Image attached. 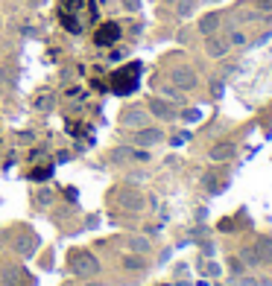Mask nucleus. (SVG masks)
Masks as SVG:
<instances>
[{
	"mask_svg": "<svg viewBox=\"0 0 272 286\" xmlns=\"http://www.w3.org/2000/svg\"><path fill=\"white\" fill-rule=\"evenodd\" d=\"M138 79H141V64H126V67H120V70L114 73V79H111L114 94H120V96L132 94V91L138 88Z\"/></svg>",
	"mask_w": 272,
	"mask_h": 286,
	"instance_id": "3",
	"label": "nucleus"
},
{
	"mask_svg": "<svg viewBox=\"0 0 272 286\" xmlns=\"http://www.w3.org/2000/svg\"><path fill=\"white\" fill-rule=\"evenodd\" d=\"M164 140V134H161V129H149V126H141V129L132 134V143L135 146H143V149H149V146H155V143Z\"/></svg>",
	"mask_w": 272,
	"mask_h": 286,
	"instance_id": "8",
	"label": "nucleus"
},
{
	"mask_svg": "<svg viewBox=\"0 0 272 286\" xmlns=\"http://www.w3.org/2000/svg\"><path fill=\"white\" fill-rule=\"evenodd\" d=\"M123 266H126V269H143L141 254H126V257H123Z\"/></svg>",
	"mask_w": 272,
	"mask_h": 286,
	"instance_id": "20",
	"label": "nucleus"
},
{
	"mask_svg": "<svg viewBox=\"0 0 272 286\" xmlns=\"http://www.w3.org/2000/svg\"><path fill=\"white\" fill-rule=\"evenodd\" d=\"M185 120H199V111L193 108V111H185Z\"/></svg>",
	"mask_w": 272,
	"mask_h": 286,
	"instance_id": "24",
	"label": "nucleus"
},
{
	"mask_svg": "<svg viewBox=\"0 0 272 286\" xmlns=\"http://www.w3.org/2000/svg\"><path fill=\"white\" fill-rule=\"evenodd\" d=\"M123 6H126L129 12H138V9H141V0H123Z\"/></svg>",
	"mask_w": 272,
	"mask_h": 286,
	"instance_id": "22",
	"label": "nucleus"
},
{
	"mask_svg": "<svg viewBox=\"0 0 272 286\" xmlns=\"http://www.w3.org/2000/svg\"><path fill=\"white\" fill-rule=\"evenodd\" d=\"M50 105H53V96H38L36 108H50Z\"/></svg>",
	"mask_w": 272,
	"mask_h": 286,
	"instance_id": "23",
	"label": "nucleus"
},
{
	"mask_svg": "<svg viewBox=\"0 0 272 286\" xmlns=\"http://www.w3.org/2000/svg\"><path fill=\"white\" fill-rule=\"evenodd\" d=\"M120 38V26L114 24V21H108V24H103L100 29L94 32V41L100 44V47H111V44H117Z\"/></svg>",
	"mask_w": 272,
	"mask_h": 286,
	"instance_id": "9",
	"label": "nucleus"
},
{
	"mask_svg": "<svg viewBox=\"0 0 272 286\" xmlns=\"http://www.w3.org/2000/svg\"><path fill=\"white\" fill-rule=\"evenodd\" d=\"M88 286H108V283H88Z\"/></svg>",
	"mask_w": 272,
	"mask_h": 286,
	"instance_id": "26",
	"label": "nucleus"
},
{
	"mask_svg": "<svg viewBox=\"0 0 272 286\" xmlns=\"http://www.w3.org/2000/svg\"><path fill=\"white\" fill-rule=\"evenodd\" d=\"M111 158L114 161H120V164H129V161H138V164H146L149 161V152L143 149V146H114V152H111Z\"/></svg>",
	"mask_w": 272,
	"mask_h": 286,
	"instance_id": "7",
	"label": "nucleus"
},
{
	"mask_svg": "<svg viewBox=\"0 0 272 286\" xmlns=\"http://www.w3.org/2000/svg\"><path fill=\"white\" fill-rule=\"evenodd\" d=\"M240 260L246 263V266H252V269L272 263V239L269 237H260L252 248H243V251H240Z\"/></svg>",
	"mask_w": 272,
	"mask_h": 286,
	"instance_id": "2",
	"label": "nucleus"
},
{
	"mask_svg": "<svg viewBox=\"0 0 272 286\" xmlns=\"http://www.w3.org/2000/svg\"><path fill=\"white\" fill-rule=\"evenodd\" d=\"M126 248H129L132 254H143V251H149V239H143V237H129V239H126Z\"/></svg>",
	"mask_w": 272,
	"mask_h": 286,
	"instance_id": "17",
	"label": "nucleus"
},
{
	"mask_svg": "<svg viewBox=\"0 0 272 286\" xmlns=\"http://www.w3.org/2000/svg\"><path fill=\"white\" fill-rule=\"evenodd\" d=\"M269 266H272V263H269Z\"/></svg>",
	"mask_w": 272,
	"mask_h": 286,
	"instance_id": "27",
	"label": "nucleus"
},
{
	"mask_svg": "<svg viewBox=\"0 0 272 286\" xmlns=\"http://www.w3.org/2000/svg\"><path fill=\"white\" fill-rule=\"evenodd\" d=\"M237 155V146L234 143H214L211 152H208V158L211 161H217V164H223V161H228V158Z\"/></svg>",
	"mask_w": 272,
	"mask_h": 286,
	"instance_id": "14",
	"label": "nucleus"
},
{
	"mask_svg": "<svg viewBox=\"0 0 272 286\" xmlns=\"http://www.w3.org/2000/svg\"><path fill=\"white\" fill-rule=\"evenodd\" d=\"M36 248H38V237L29 231V228H24V234H21L18 242H15V251L24 254V257H29V254H36Z\"/></svg>",
	"mask_w": 272,
	"mask_h": 286,
	"instance_id": "12",
	"label": "nucleus"
},
{
	"mask_svg": "<svg viewBox=\"0 0 272 286\" xmlns=\"http://www.w3.org/2000/svg\"><path fill=\"white\" fill-rule=\"evenodd\" d=\"M164 3H167V6H176V0H164Z\"/></svg>",
	"mask_w": 272,
	"mask_h": 286,
	"instance_id": "25",
	"label": "nucleus"
},
{
	"mask_svg": "<svg viewBox=\"0 0 272 286\" xmlns=\"http://www.w3.org/2000/svg\"><path fill=\"white\" fill-rule=\"evenodd\" d=\"M21 269H15V266H3V286H18V280H21Z\"/></svg>",
	"mask_w": 272,
	"mask_h": 286,
	"instance_id": "16",
	"label": "nucleus"
},
{
	"mask_svg": "<svg viewBox=\"0 0 272 286\" xmlns=\"http://www.w3.org/2000/svg\"><path fill=\"white\" fill-rule=\"evenodd\" d=\"M111 199L114 204H120L123 210H129V213H141L143 210V196L138 190H132V187H120V190L111 193Z\"/></svg>",
	"mask_w": 272,
	"mask_h": 286,
	"instance_id": "4",
	"label": "nucleus"
},
{
	"mask_svg": "<svg viewBox=\"0 0 272 286\" xmlns=\"http://www.w3.org/2000/svg\"><path fill=\"white\" fill-rule=\"evenodd\" d=\"M68 269H71L76 277H97L100 274V260H97L91 251L76 248L68 254Z\"/></svg>",
	"mask_w": 272,
	"mask_h": 286,
	"instance_id": "1",
	"label": "nucleus"
},
{
	"mask_svg": "<svg viewBox=\"0 0 272 286\" xmlns=\"http://www.w3.org/2000/svg\"><path fill=\"white\" fill-rule=\"evenodd\" d=\"M85 6H91V3H88V0H65V3H62V9H71V18H62V24L68 26L71 32H82L85 29V24L79 21V18H82L79 9H85Z\"/></svg>",
	"mask_w": 272,
	"mask_h": 286,
	"instance_id": "6",
	"label": "nucleus"
},
{
	"mask_svg": "<svg viewBox=\"0 0 272 286\" xmlns=\"http://www.w3.org/2000/svg\"><path fill=\"white\" fill-rule=\"evenodd\" d=\"M170 82H173V88H178V91H193L199 79H196V70H193V67L176 64V67L170 70Z\"/></svg>",
	"mask_w": 272,
	"mask_h": 286,
	"instance_id": "5",
	"label": "nucleus"
},
{
	"mask_svg": "<svg viewBox=\"0 0 272 286\" xmlns=\"http://www.w3.org/2000/svg\"><path fill=\"white\" fill-rule=\"evenodd\" d=\"M146 111H149V114H155L158 120H167V123L178 117V114H176V108L170 105V102H164V99H158V96H153V99H149Z\"/></svg>",
	"mask_w": 272,
	"mask_h": 286,
	"instance_id": "10",
	"label": "nucleus"
},
{
	"mask_svg": "<svg viewBox=\"0 0 272 286\" xmlns=\"http://www.w3.org/2000/svg\"><path fill=\"white\" fill-rule=\"evenodd\" d=\"M196 12V0H176V15L178 18H190Z\"/></svg>",
	"mask_w": 272,
	"mask_h": 286,
	"instance_id": "18",
	"label": "nucleus"
},
{
	"mask_svg": "<svg viewBox=\"0 0 272 286\" xmlns=\"http://www.w3.org/2000/svg\"><path fill=\"white\" fill-rule=\"evenodd\" d=\"M220 24H223V15H220V12L205 15V18L199 21V32H202V35H217V29H220Z\"/></svg>",
	"mask_w": 272,
	"mask_h": 286,
	"instance_id": "15",
	"label": "nucleus"
},
{
	"mask_svg": "<svg viewBox=\"0 0 272 286\" xmlns=\"http://www.w3.org/2000/svg\"><path fill=\"white\" fill-rule=\"evenodd\" d=\"M243 44H246V32L231 29V32H228V47H243Z\"/></svg>",
	"mask_w": 272,
	"mask_h": 286,
	"instance_id": "19",
	"label": "nucleus"
},
{
	"mask_svg": "<svg viewBox=\"0 0 272 286\" xmlns=\"http://www.w3.org/2000/svg\"><path fill=\"white\" fill-rule=\"evenodd\" d=\"M146 108H141V105H135V108H126L123 111V117H120V123L123 126H132V129H141V126H146Z\"/></svg>",
	"mask_w": 272,
	"mask_h": 286,
	"instance_id": "11",
	"label": "nucleus"
},
{
	"mask_svg": "<svg viewBox=\"0 0 272 286\" xmlns=\"http://www.w3.org/2000/svg\"><path fill=\"white\" fill-rule=\"evenodd\" d=\"M258 12H272V0H255Z\"/></svg>",
	"mask_w": 272,
	"mask_h": 286,
	"instance_id": "21",
	"label": "nucleus"
},
{
	"mask_svg": "<svg viewBox=\"0 0 272 286\" xmlns=\"http://www.w3.org/2000/svg\"><path fill=\"white\" fill-rule=\"evenodd\" d=\"M228 50H231L228 41H223V38H217V35H205V53H208L211 59H223Z\"/></svg>",
	"mask_w": 272,
	"mask_h": 286,
	"instance_id": "13",
	"label": "nucleus"
}]
</instances>
